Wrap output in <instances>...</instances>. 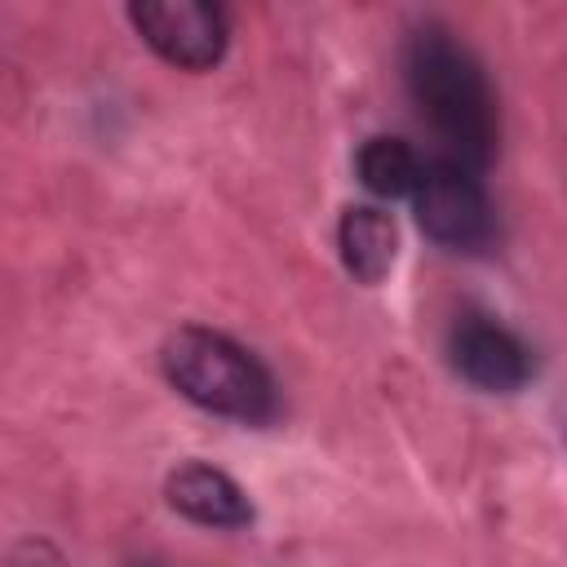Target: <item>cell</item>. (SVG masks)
<instances>
[{
    "label": "cell",
    "instance_id": "52a82bcc",
    "mask_svg": "<svg viewBox=\"0 0 567 567\" xmlns=\"http://www.w3.org/2000/svg\"><path fill=\"white\" fill-rule=\"evenodd\" d=\"M337 252H341V266L359 284L377 288L390 275L394 257H399V226H394V217L385 208H377V204L346 208L341 221H337Z\"/></svg>",
    "mask_w": 567,
    "mask_h": 567
},
{
    "label": "cell",
    "instance_id": "7a4b0ae2",
    "mask_svg": "<svg viewBox=\"0 0 567 567\" xmlns=\"http://www.w3.org/2000/svg\"><path fill=\"white\" fill-rule=\"evenodd\" d=\"M159 368L186 403L213 416H226L239 425H266L279 408L266 363L226 332H213L199 323L177 328L159 350Z\"/></svg>",
    "mask_w": 567,
    "mask_h": 567
},
{
    "label": "cell",
    "instance_id": "ba28073f",
    "mask_svg": "<svg viewBox=\"0 0 567 567\" xmlns=\"http://www.w3.org/2000/svg\"><path fill=\"white\" fill-rule=\"evenodd\" d=\"M354 168H359V182H363L372 195L399 199V195H412V190H416L425 159H421L403 137L377 133V137H368V142L359 146Z\"/></svg>",
    "mask_w": 567,
    "mask_h": 567
},
{
    "label": "cell",
    "instance_id": "277c9868",
    "mask_svg": "<svg viewBox=\"0 0 567 567\" xmlns=\"http://www.w3.org/2000/svg\"><path fill=\"white\" fill-rule=\"evenodd\" d=\"M128 22L177 71H213L230 44V18L208 0H142L128 4Z\"/></svg>",
    "mask_w": 567,
    "mask_h": 567
},
{
    "label": "cell",
    "instance_id": "8992f818",
    "mask_svg": "<svg viewBox=\"0 0 567 567\" xmlns=\"http://www.w3.org/2000/svg\"><path fill=\"white\" fill-rule=\"evenodd\" d=\"M164 496L168 505L199 523V527H217V532H239L252 523V501L248 492L217 465H204V461H186L177 465L168 478H164Z\"/></svg>",
    "mask_w": 567,
    "mask_h": 567
},
{
    "label": "cell",
    "instance_id": "9c48e42d",
    "mask_svg": "<svg viewBox=\"0 0 567 567\" xmlns=\"http://www.w3.org/2000/svg\"><path fill=\"white\" fill-rule=\"evenodd\" d=\"M128 567H159V563H151V558H137V563H128Z\"/></svg>",
    "mask_w": 567,
    "mask_h": 567
},
{
    "label": "cell",
    "instance_id": "5b68a950",
    "mask_svg": "<svg viewBox=\"0 0 567 567\" xmlns=\"http://www.w3.org/2000/svg\"><path fill=\"white\" fill-rule=\"evenodd\" d=\"M447 359L456 377L483 394H514L536 372L527 341L505 323H496L492 315H461L447 332Z\"/></svg>",
    "mask_w": 567,
    "mask_h": 567
},
{
    "label": "cell",
    "instance_id": "3957f363",
    "mask_svg": "<svg viewBox=\"0 0 567 567\" xmlns=\"http://www.w3.org/2000/svg\"><path fill=\"white\" fill-rule=\"evenodd\" d=\"M412 208H416V226L425 230V239H434L447 252H487L496 239V217L487 204L483 182L474 177V168L439 155L425 159L421 182L412 190Z\"/></svg>",
    "mask_w": 567,
    "mask_h": 567
},
{
    "label": "cell",
    "instance_id": "6da1fadb",
    "mask_svg": "<svg viewBox=\"0 0 567 567\" xmlns=\"http://www.w3.org/2000/svg\"><path fill=\"white\" fill-rule=\"evenodd\" d=\"M403 80L421 120L447 146V159L474 173L496 159V142H501L496 97L483 62L456 31H447L443 22L416 27L403 44Z\"/></svg>",
    "mask_w": 567,
    "mask_h": 567
}]
</instances>
